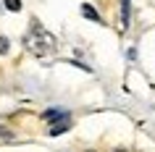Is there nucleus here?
Segmentation results:
<instances>
[{
  "mask_svg": "<svg viewBox=\"0 0 155 152\" xmlns=\"http://www.w3.org/2000/svg\"><path fill=\"white\" fill-rule=\"evenodd\" d=\"M24 42L29 47V53H34V55H48V53L55 50V37L50 32H45L42 26H32V32L26 34Z\"/></svg>",
  "mask_w": 155,
  "mask_h": 152,
  "instance_id": "1",
  "label": "nucleus"
},
{
  "mask_svg": "<svg viewBox=\"0 0 155 152\" xmlns=\"http://www.w3.org/2000/svg\"><path fill=\"white\" fill-rule=\"evenodd\" d=\"M121 26H129V0H121Z\"/></svg>",
  "mask_w": 155,
  "mask_h": 152,
  "instance_id": "2",
  "label": "nucleus"
},
{
  "mask_svg": "<svg viewBox=\"0 0 155 152\" xmlns=\"http://www.w3.org/2000/svg\"><path fill=\"white\" fill-rule=\"evenodd\" d=\"M82 13H84V16H87V18H90V21H100V16H97V11L92 8L90 3H84V5H82Z\"/></svg>",
  "mask_w": 155,
  "mask_h": 152,
  "instance_id": "3",
  "label": "nucleus"
},
{
  "mask_svg": "<svg viewBox=\"0 0 155 152\" xmlns=\"http://www.w3.org/2000/svg\"><path fill=\"white\" fill-rule=\"evenodd\" d=\"M66 128H68V118H63V121H58L55 126L50 128V134H53V136H55V134H63Z\"/></svg>",
  "mask_w": 155,
  "mask_h": 152,
  "instance_id": "4",
  "label": "nucleus"
},
{
  "mask_svg": "<svg viewBox=\"0 0 155 152\" xmlns=\"http://www.w3.org/2000/svg\"><path fill=\"white\" fill-rule=\"evenodd\" d=\"M21 5H24L21 0H5V8L8 11H21Z\"/></svg>",
  "mask_w": 155,
  "mask_h": 152,
  "instance_id": "5",
  "label": "nucleus"
},
{
  "mask_svg": "<svg viewBox=\"0 0 155 152\" xmlns=\"http://www.w3.org/2000/svg\"><path fill=\"white\" fill-rule=\"evenodd\" d=\"M8 50H11L8 40H5V37H0V55H5V53H8Z\"/></svg>",
  "mask_w": 155,
  "mask_h": 152,
  "instance_id": "6",
  "label": "nucleus"
},
{
  "mask_svg": "<svg viewBox=\"0 0 155 152\" xmlns=\"http://www.w3.org/2000/svg\"><path fill=\"white\" fill-rule=\"evenodd\" d=\"M118 152H121V150H118Z\"/></svg>",
  "mask_w": 155,
  "mask_h": 152,
  "instance_id": "7",
  "label": "nucleus"
}]
</instances>
